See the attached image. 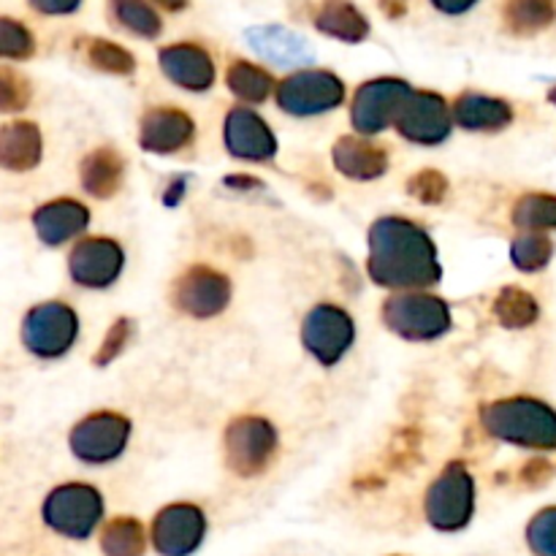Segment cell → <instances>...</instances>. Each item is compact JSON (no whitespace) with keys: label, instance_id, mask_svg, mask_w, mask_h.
Returning <instances> with one entry per match:
<instances>
[{"label":"cell","instance_id":"cell-1","mask_svg":"<svg viewBox=\"0 0 556 556\" xmlns=\"http://www.w3.org/2000/svg\"><path fill=\"white\" fill-rule=\"evenodd\" d=\"M367 271L383 288H427L440 282L432 237L405 217H380L369 228Z\"/></svg>","mask_w":556,"mask_h":556},{"label":"cell","instance_id":"cell-2","mask_svg":"<svg viewBox=\"0 0 556 556\" xmlns=\"http://www.w3.org/2000/svg\"><path fill=\"white\" fill-rule=\"evenodd\" d=\"M481 424L492 438L532 451H556V410L532 396H510L483 407Z\"/></svg>","mask_w":556,"mask_h":556},{"label":"cell","instance_id":"cell-3","mask_svg":"<svg viewBox=\"0 0 556 556\" xmlns=\"http://www.w3.org/2000/svg\"><path fill=\"white\" fill-rule=\"evenodd\" d=\"M43 525L71 541H85L103 519L101 492L87 483H65L47 497L41 508Z\"/></svg>","mask_w":556,"mask_h":556},{"label":"cell","instance_id":"cell-4","mask_svg":"<svg viewBox=\"0 0 556 556\" xmlns=\"http://www.w3.org/2000/svg\"><path fill=\"white\" fill-rule=\"evenodd\" d=\"M427 519L434 530L456 532L470 525L476 514V483L465 465L454 462L440 472L427 492Z\"/></svg>","mask_w":556,"mask_h":556},{"label":"cell","instance_id":"cell-5","mask_svg":"<svg viewBox=\"0 0 556 556\" xmlns=\"http://www.w3.org/2000/svg\"><path fill=\"white\" fill-rule=\"evenodd\" d=\"M383 320L394 334L410 342H432L451 329V309L427 293H400L383 304Z\"/></svg>","mask_w":556,"mask_h":556},{"label":"cell","instance_id":"cell-6","mask_svg":"<svg viewBox=\"0 0 556 556\" xmlns=\"http://www.w3.org/2000/svg\"><path fill=\"white\" fill-rule=\"evenodd\" d=\"M345 101V85L331 71H296L277 85V103L293 117H315Z\"/></svg>","mask_w":556,"mask_h":556},{"label":"cell","instance_id":"cell-7","mask_svg":"<svg viewBox=\"0 0 556 556\" xmlns=\"http://www.w3.org/2000/svg\"><path fill=\"white\" fill-rule=\"evenodd\" d=\"M79 334V318L68 304L43 302L22 320V342L33 356L60 358L71 351Z\"/></svg>","mask_w":556,"mask_h":556},{"label":"cell","instance_id":"cell-8","mask_svg":"<svg viewBox=\"0 0 556 556\" xmlns=\"http://www.w3.org/2000/svg\"><path fill=\"white\" fill-rule=\"evenodd\" d=\"M275 451L277 429L266 418L242 416L226 429V462L237 476H261L275 459Z\"/></svg>","mask_w":556,"mask_h":556},{"label":"cell","instance_id":"cell-9","mask_svg":"<svg viewBox=\"0 0 556 556\" xmlns=\"http://www.w3.org/2000/svg\"><path fill=\"white\" fill-rule=\"evenodd\" d=\"M130 440V421L119 413H92L71 432V451L87 465H106L117 459Z\"/></svg>","mask_w":556,"mask_h":556},{"label":"cell","instance_id":"cell-10","mask_svg":"<svg viewBox=\"0 0 556 556\" xmlns=\"http://www.w3.org/2000/svg\"><path fill=\"white\" fill-rule=\"evenodd\" d=\"M353 337H356L353 318L337 304H318L309 309L302 324V345L324 367H334L351 351Z\"/></svg>","mask_w":556,"mask_h":556},{"label":"cell","instance_id":"cell-11","mask_svg":"<svg viewBox=\"0 0 556 556\" xmlns=\"http://www.w3.org/2000/svg\"><path fill=\"white\" fill-rule=\"evenodd\" d=\"M413 87L405 79H375L358 87L353 98L351 119L358 134H380L396 123L402 106L413 96Z\"/></svg>","mask_w":556,"mask_h":556},{"label":"cell","instance_id":"cell-12","mask_svg":"<svg viewBox=\"0 0 556 556\" xmlns=\"http://www.w3.org/2000/svg\"><path fill=\"white\" fill-rule=\"evenodd\" d=\"M206 535L204 510L190 503L166 505L152 519V546L161 556H190Z\"/></svg>","mask_w":556,"mask_h":556},{"label":"cell","instance_id":"cell-13","mask_svg":"<svg viewBox=\"0 0 556 556\" xmlns=\"http://www.w3.org/2000/svg\"><path fill=\"white\" fill-rule=\"evenodd\" d=\"M396 130L416 144H440L454 128V109H448L443 96L429 90H416L396 117Z\"/></svg>","mask_w":556,"mask_h":556},{"label":"cell","instance_id":"cell-14","mask_svg":"<svg viewBox=\"0 0 556 556\" xmlns=\"http://www.w3.org/2000/svg\"><path fill=\"white\" fill-rule=\"evenodd\" d=\"M231 302V282L210 266H190L174 288V304L193 318H215Z\"/></svg>","mask_w":556,"mask_h":556},{"label":"cell","instance_id":"cell-15","mask_svg":"<svg viewBox=\"0 0 556 556\" xmlns=\"http://www.w3.org/2000/svg\"><path fill=\"white\" fill-rule=\"evenodd\" d=\"M125 266V253L114 239L90 237L81 239L68 258L71 280L85 288H106L119 277Z\"/></svg>","mask_w":556,"mask_h":556},{"label":"cell","instance_id":"cell-16","mask_svg":"<svg viewBox=\"0 0 556 556\" xmlns=\"http://www.w3.org/2000/svg\"><path fill=\"white\" fill-rule=\"evenodd\" d=\"M226 147L233 157L266 163L277 155V139L264 117L248 106H237L226 117Z\"/></svg>","mask_w":556,"mask_h":556},{"label":"cell","instance_id":"cell-17","mask_svg":"<svg viewBox=\"0 0 556 556\" xmlns=\"http://www.w3.org/2000/svg\"><path fill=\"white\" fill-rule=\"evenodd\" d=\"M195 136V123L185 112L172 106H157L141 117L139 144L141 150L168 155L188 147Z\"/></svg>","mask_w":556,"mask_h":556},{"label":"cell","instance_id":"cell-18","mask_svg":"<svg viewBox=\"0 0 556 556\" xmlns=\"http://www.w3.org/2000/svg\"><path fill=\"white\" fill-rule=\"evenodd\" d=\"M157 60H161L163 74L185 90L204 92L215 85V63L199 43H172L161 49Z\"/></svg>","mask_w":556,"mask_h":556},{"label":"cell","instance_id":"cell-19","mask_svg":"<svg viewBox=\"0 0 556 556\" xmlns=\"http://www.w3.org/2000/svg\"><path fill=\"white\" fill-rule=\"evenodd\" d=\"M33 226H36L38 239L43 244H58L68 242V239L79 237L87 226H90V210L74 199H58L49 204L38 206L33 215Z\"/></svg>","mask_w":556,"mask_h":556},{"label":"cell","instance_id":"cell-20","mask_svg":"<svg viewBox=\"0 0 556 556\" xmlns=\"http://www.w3.org/2000/svg\"><path fill=\"white\" fill-rule=\"evenodd\" d=\"M334 166L351 179H378L389 168V152L362 136H342L331 150Z\"/></svg>","mask_w":556,"mask_h":556},{"label":"cell","instance_id":"cell-21","mask_svg":"<svg viewBox=\"0 0 556 556\" xmlns=\"http://www.w3.org/2000/svg\"><path fill=\"white\" fill-rule=\"evenodd\" d=\"M250 47L266 60L277 65H302L313 63L315 52L299 33L288 30L280 25H264V27H250L248 30Z\"/></svg>","mask_w":556,"mask_h":556},{"label":"cell","instance_id":"cell-22","mask_svg":"<svg viewBox=\"0 0 556 556\" xmlns=\"http://www.w3.org/2000/svg\"><path fill=\"white\" fill-rule=\"evenodd\" d=\"M454 123L465 130H503L514 123V109L483 92H462L454 103Z\"/></svg>","mask_w":556,"mask_h":556},{"label":"cell","instance_id":"cell-23","mask_svg":"<svg viewBox=\"0 0 556 556\" xmlns=\"http://www.w3.org/2000/svg\"><path fill=\"white\" fill-rule=\"evenodd\" d=\"M43 152L41 130L33 123H11L0 134V163L9 172H30Z\"/></svg>","mask_w":556,"mask_h":556},{"label":"cell","instance_id":"cell-24","mask_svg":"<svg viewBox=\"0 0 556 556\" xmlns=\"http://www.w3.org/2000/svg\"><path fill=\"white\" fill-rule=\"evenodd\" d=\"M125 177V161L114 147H98L81 161V188L96 199H109L119 190Z\"/></svg>","mask_w":556,"mask_h":556},{"label":"cell","instance_id":"cell-25","mask_svg":"<svg viewBox=\"0 0 556 556\" xmlns=\"http://www.w3.org/2000/svg\"><path fill=\"white\" fill-rule=\"evenodd\" d=\"M315 27L345 43H358L369 36V22L351 0H324L315 14Z\"/></svg>","mask_w":556,"mask_h":556},{"label":"cell","instance_id":"cell-26","mask_svg":"<svg viewBox=\"0 0 556 556\" xmlns=\"http://www.w3.org/2000/svg\"><path fill=\"white\" fill-rule=\"evenodd\" d=\"M556 20V0H505L503 22L516 36H535L552 27Z\"/></svg>","mask_w":556,"mask_h":556},{"label":"cell","instance_id":"cell-27","mask_svg":"<svg viewBox=\"0 0 556 556\" xmlns=\"http://www.w3.org/2000/svg\"><path fill=\"white\" fill-rule=\"evenodd\" d=\"M147 535L141 521L117 516L101 532V552L106 556H144Z\"/></svg>","mask_w":556,"mask_h":556},{"label":"cell","instance_id":"cell-28","mask_svg":"<svg viewBox=\"0 0 556 556\" xmlns=\"http://www.w3.org/2000/svg\"><path fill=\"white\" fill-rule=\"evenodd\" d=\"M494 318L505 326V329H527L541 318V307L532 293L521 291V288H505L500 296L494 299Z\"/></svg>","mask_w":556,"mask_h":556},{"label":"cell","instance_id":"cell-29","mask_svg":"<svg viewBox=\"0 0 556 556\" xmlns=\"http://www.w3.org/2000/svg\"><path fill=\"white\" fill-rule=\"evenodd\" d=\"M228 81V90L239 98V101H248V103H264L269 98L271 87H275V79L266 74L261 65L248 63V60H237L231 63L226 74Z\"/></svg>","mask_w":556,"mask_h":556},{"label":"cell","instance_id":"cell-30","mask_svg":"<svg viewBox=\"0 0 556 556\" xmlns=\"http://www.w3.org/2000/svg\"><path fill=\"white\" fill-rule=\"evenodd\" d=\"M514 226L527 233H543L556 228V195L527 193L514 206Z\"/></svg>","mask_w":556,"mask_h":556},{"label":"cell","instance_id":"cell-31","mask_svg":"<svg viewBox=\"0 0 556 556\" xmlns=\"http://www.w3.org/2000/svg\"><path fill=\"white\" fill-rule=\"evenodd\" d=\"M109 9H112L114 20H117L125 30L136 33V36L141 38L161 36L163 22L147 0H112Z\"/></svg>","mask_w":556,"mask_h":556},{"label":"cell","instance_id":"cell-32","mask_svg":"<svg viewBox=\"0 0 556 556\" xmlns=\"http://www.w3.org/2000/svg\"><path fill=\"white\" fill-rule=\"evenodd\" d=\"M87 63L92 68L103 71V74L128 76L136 71L134 54L119 47V43L106 41V38H90V43H87Z\"/></svg>","mask_w":556,"mask_h":556},{"label":"cell","instance_id":"cell-33","mask_svg":"<svg viewBox=\"0 0 556 556\" xmlns=\"http://www.w3.org/2000/svg\"><path fill=\"white\" fill-rule=\"evenodd\" d=\"M510 258L519 271H541L554 258V242L546 233H525L510 244Z\"/></svg>","mask_w":556,"mask_h":556},{"label":"cell","instance_id":"cell-34","mask_svg":"<svg viewBox=\"0 0 556 556\" xmlns=\"http://www.w3.org/2000/svg\"><path fill=\"white\" fill-rule=\"evenodd\" d=\"M36 52V41H33L30 30L22 22L3 16L0 20V54L9 60H27Z\"/></svg>","mask_w":556,"mask_h":556},{"label":"cell","instance_id":"cell-35","mask_svg":"<svg viewBox=\"0 0 556 556\" xmlns=\"http://www.w3.org/2000/svg\"><path fill=\"white\" fill-rule=\"evenodd\" d=\"M527 543L535 556H556V505L535 514L527 527Z\"/></svg>","mask_w":556,"mask_h":556},{"label":"cell","instance_id":"cell-36","mask_svg":"<svg viewBox=\"0 0 556 556\" xmlns=\"http://www.w3.org/2000/svg\"><path fill=\"white\" fill-rule=\"evenodd\" d=\"M407 193L421 201V204H440L448 193V179L434 172V168H424L416 177L407 179Z\"/></svg>","mask_w":556,"mask_h":556},{"label":"cell","instance_id":"cell-37","mask_svg":"<svg viewBox=\"0 0 556 556\" xmlns=\"http://www.w3.org/2000/svg\"><path fill=\"white\" fill-rule=\"evenodd\" d=\"M130 337H134V320H128V318L114 320V326L106 331V337H103L101 348H98V353H96L98 367H106V364H112L114 358H117L119 353L128 348Z\"/></svg>","mask_w":556,"mask_h":556},{"label":"cell","instance_id":"cell-38","mask_svg":"<svg viewBox=\"0 0 556 556\" xmlns=\"http://www.w3.org/2000/svg\"><path fill=\"white\" fill-rule=\"evenodd\" d=\"M27 101H30V85L11 68L0 71V106H3V112L25 109Z\"/></svg>","mask_w":556,"mask_h":556},{"label":"cell","instance_id":"cell-39","mask_svg":"<svg viewBox=\"0 0 556 556\" xmlns=\"http://www.w3.org/2000/svg\"><path fill=\"white\" fill-rule=\"evenodd\" d=\"M554 476V465L548 459H543V456H538V459H530L525 467H521V483L525 486H543V483L552 481Z\"/></svg>","mask_w":556,"mask_h":556},{"label":"cell","instance_id":"cell-40","mask_svg":"<svg viewBox=\"0 0 556 556\" xmlns=\"http://www.w3.org/2000/svg\"><path fill=\"white\" fill-rule=\"evenodd\" d=\"M81 0H30V5L41 14H71L79 9Z\"/></svg>","mask_w":556,"mask_h":556},{"label":"cell","instance_id":"cell-41","mask_svg":"<svg viewBox=\"0 0 556 556\" xmlns=\"http://www.w3.org/2000/svg\"><path fill=\"white\" fill-rule=\"evenodd\" d=\"M476 3L478 0H432L434 9L443 11V14H465V11H470Z\"/></svg>","mask_w":556,"mask_h":556},{"label":"cell","instance_id":"cell-42","mask_svg":"<svg viewBox=\"0 0 556 556\" xmlns=\"http://www.w3.org/2000/svg\"><path fill=\"white\" fill-rule=\"evenodd\" d=\"M407 5H410V0H380V9H383V14L391 16V20H400V16H405Z\"/></svg>","mask_w":556,"mask_h":556},{"label":"cell","instance_id":"cell-43","mask_svg":"<svg viewBox=\"0 0 556 556\" xmlns=\"http://www.w3.org/2000/svg\"><path fill=\"white\" fill-rule=\"evenodd\" d=\"M152 3H157L166 11H182L185 5H188V0H152Z\"/></svg>","mask_w":556,"mask_h":556},{"label":"cell","instance_id":"cell-44","mask_svg":"<svg viewBox=\"0 0 556 556\" xmlns=\"http://www.w3.org/2000/svg\"><path fill=\"white\" fill-rule=\"evenodd\" d=\"M548 101H552V103H554V106H556V87H554V90H552V92H548Z\"/></svg>","mask_w":556,"mask_h":556}]
</instances>
